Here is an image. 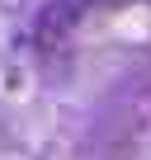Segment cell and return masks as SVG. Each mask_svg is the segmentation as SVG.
Returning <instances> with one entry per match:
<instances>
[{
	"label": "cell",
	"instance_id": "cell-2",
	"mask_svg": "<svg viewBox=\"0 0 151 160\" xmlns=\"http://www.w3.org/2000/svg\"><path fill=\"white\" fill-rule=\"evenodd\" d=\"M19 5H29V0H0V10H19Z\"/></svg>",
	"mask_w": 151,
	"mask_h": 160
},
{
	"label": "cell",
	"instance_id": "cell-1",
	"mask_svg": "<svg viewBox=\"0 0 151 160\" xmlns=\"http://www.w3.org/2000/svg\"><path fill=\"white\" fill-rule=\"evenodd\" d=\"M81 14H85V0H52V5H43L38 19H33V42L38 47L66 42L76 28H81Z\"/></svg>",
	"mask_w": 151,
	"mask_h": 160
}]
</instances>
